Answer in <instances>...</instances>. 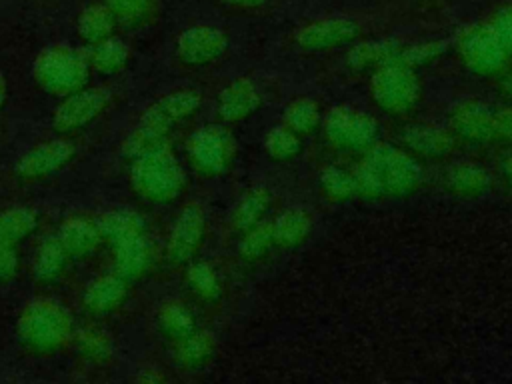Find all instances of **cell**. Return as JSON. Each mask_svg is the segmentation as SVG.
Returning <instances> with one entry per match:
<instances>
[{"mask_svg":"<svg viewBox=\"0 0 512 384\" xmlns=\"http://www.w3.org/2000/svg\"><path fill=\"white\" fill-rule=\"evenodd\" d=\"M500 90L512 100V74H510V76H504V78L500 80Z\"/></svg>","mask_w":512,"mask_h":384,"instance_id":"46","label":"cell"},{"mask_svg":"<svg viewBox=\"0 0 512 384\" xmlns=\"http://www.w3.org/2000/svg\"><path fill=\"white\" fill-rule=\"evenodd\" d=\"M448 124L454 136L468 142L486 144L496 138L494 108L478 98L456 102L448 114Z\"/></svg>","mask_w":512,"mask_h":384,"instance_id":"13","label":"cell"},{"mask_svg":"<svg viewBox=\"0 0 512 384\" xmlns=\"http://www.w3.org/2000/svg\"><path fill=\"white\" fill-rule=\"evenodd\" d=\"M188 160L202 176L224 174L236 154V140L222 124H206L192 132L186 142Z\"/></svg>","mask_w":512,"mask_h":384,"instance_id":"8","label":"cell"},{"mask_svg":"<svg viewBox=\"0 0 512 384\" xmlns=\"http://www.w3.org/2000/svg\"><path fill=\"white\" fill-rule=\"evenodd\" d=\"M70 340L74 342L78 354L92 362H106L112 356V342L98 328H80L72 332Z\"/></svg>","mask_w":512,"mask_h":384,"instance_id":"37","label":"cell"},{"mask_svg":"<svg viewBox=\"0 0 512 384\" xmlns=\"http://www.w3.org/2000/svg\"><path fill=\"white\" fill-rule=\"evenodd\" d=\"M216 350V340L208 330H192L184 338L174 342V358L184 368L204 366Z\"/></svg>","mask_w":512,"mask_h":384,"instance_id":"25","label":"cell"},{"mask_svg":"<svg viewBox=\"0 0 512 384\" xmlns=\"http://www.w3.org/2000/svg\"><path fill=\"white\" fill-rule=\"evenodd\" d=\"M502 172H504L506 180H508L510 186H512V152H510L506 158H502Z\"/></svg>","mask_w":512,"mask_h":384,"instance_id":"45","label":"cell"},{"mask_svg":"<svg viewBox=\"0 0 512 384\" xmlns=\"http://www.w3.org/2000/svg\"><path fill=\"white\" fill-rule=\"evenodd\" d=\"M74 156V146L70 140L54 138L40 142L38 146L30 148L16 164V174L22 180H38L46 178L60 168H64Z\"/></svg>","mask_w":512,"mask_h":384,"instance_id":"15","label":"cell"},{"mask_svg":"<svg viewBox=\"0 0 512 384\" xmlns=\"http://www.w3.org/2000/svg\"><path fill=\"white\" fill-rule=\"evenodd\" d=\"M56 238L60 240L70 258H84L98 248L102 234L96 222H90L86 218H70L60 226Z\"/></svg>","mask_w":512,"mask_h":384,"instance_id":"21","label":"cell"},{"mask_svg":"<svg viewBox=\"0 0 512 384\" xmlns=\"http://www.w3.org/2000/svg\"><path fill=\"white\" fill-rule=\"evenodd\" d=\"M370 96L386 114L404 116L420 102L422 86L416 70L394 58L374 68L370 78Z\"/></svg>","mask_w":512,"mask_h":384,"instance_id":"6","label":"cell"},{"mask_svg":"<svg viewBox=\"0 0 512 384\" xmlns=\"http://www.w3.org/2000/svg\"><path fill=\"white\" fill-rule=\"evenodd\" d=\"M274 244L280 248H296L300 246L312 232V216L306 208L292 206L284 210L274 222Z\"/></svg>","mask_w":512,"mask_h":384,"instance_id":"22","label":"cell"},{"mask_svg":"<svg viewBox=\"0 0 512 384\" xmlns=\"http://www.w3.org/2000/svg\"><path fill=\"white\" fill-rule=\"evenodd\" d=\"M110 102V92L102 86L98 88H80L62 98L52 116V126L66 134L84 128L94 118H98Z\"/></svg>","mask_w":512,"mask_h":384,"instance_id":"11","label":"cell"},{"mask_svg":"<svg viewBox=\"0 0 512 384\" xmlns=\"http://www.w3.org/2000/svg\"><path fill=\"white\" fill-rule=\"evenodd\" d=\"M150 2L152 0H106V6L112 10L118 22L134 26L146 18Z\"/></svg>","mask_w":512,"mask_h":384,"instance_id":"39","label":"cell"},{"mask_svg":"<svg viewBox=\"0 0 512 384\" xmlns=\"http://www.w3.org/2000/svg\"><path fill=\"white\" fill-rule=\"evenodd\" d=\"M450 48L448 40H426V42H418V44H410V46H402L398 52V60L404 62L410 68H420L426 66L430 62H434L436 58H440L442 54H446Z\"/></svg>","mask_w":512,"mask_h":384,"instance_id":"38","label":"cell"},{"mask_svg":"<svg viewBox=\"0 0 512 384\" xmlns=\"http://www.w3.org/2000/svg\"><path fill=\"white\" fill-rule=\"evenodd\" d=\"M446 188L460 198H478L490 188V174L476 162L462 160L448 166L444 174Z\"/></svg>","mask_w":512,"mask_h":384,"instance_id":"20","label":"cell"},{"mask_svg":"<svg viewBox=\"0 0 512 384\" xmlns=\"http://www.w3.org/2000/svg\"><path fill=\"white\" fill-rule=\"evenodd\" d=\"M270 208V192L264 186H254L246 190L234 204L230 214V224L238 232H246L254 224L262 222L266 210Z\"/></svg>","mask_w":512,"mask_h":384,"instance_id":"24","label":"cell"},{"mask_svg":"<svg viewBox=\"0 0 512 384\" xmlns=\"http://www.w3.org/2000/svg\"><path fill=\"white\" fill-rule=\"evenodd\" d=\"M130 182L140 198L154 204H168L182 196L186 172L166 142L132 160Z\"/></svg>","mask_w":512,"mask_h":384,"instance_id":"3","label":"cell"},{"mask_svg":"<svg viewBox=\"0 0 512 384\" xmlns=\"http://www.w3.org/2000/svg\"><path fill=\"white\" fill-rule=\"evenodd\" d=\"M186 282L192 288V292L206 300L214 302L222 294V282L216 272V268L204 260H190L186 268Z\"/></svg>","mask_w":512,"mask_h":384,"instance_id":"34","label":"cell"},{"mask_svg":"<svg viewBox=\"0 0 512 384\" xmlns=\"http://www.w3.org/2000/svg\"><path fill=\"white\" fill-rule=\"evenodd\" d=\"M230 8H240V10H254L264 6L268 0H218Z\"/></svg>","mask_w":512,"mask_h":384,"instance_id":"43","label":"cell"},{"mask_svg":"<svg viewBox=\"0 0 512 384\" xmlns=\"http://www.w3.org/2000/svg\"><path fill=\"white\" fill-rule=\"evenodd\" d=\"M128 296V280L118 272H108L86 284L82 302L92 314H110L122 306Z\"/></svg>","mask_w":512,"mask_h":384,"instance_id":"19","label":"cell"},{"mask_svg":"<svg viewBox=\"0 0 512 384\" xmlns=\"http://www.w3.org/2000/svg\"><path fill=\"white\" fill-rule=\"evenodd\" d=\"M20 266V258L16 246L0 242V282H8L16 276Z\"/></svg>","mask_w":512,"mask_h":384,"instance_id":"41","label":"cell"},{"mask_svg":"<svg viewBox=\"0 0 512 384\" xmlns=\"http://www.w3.org/2000/svg\"><path fill=\"white\" fill-rule=\"evenodd\" d=\"M456 48L464 66L478 76H500L510 62L488 22L466 26L456 38Z\"/></svg>","mask_w":512,"mask_h":384,"instance_id":"9","label":"cell"},{"mask_svg":"<svg viewBox=\"0 0 512 384\" xmlns=\"http://www.w3.org/2000/svg\"><path fill=\"white\" fill-rule=\"evenodd\" d=\"M352 174L358 196L364 198H400L412 194L422 180V168L414 154L392 144H374Z\"/></svg>","mask_w":512,"mask_h":384,"instance_id":"1","label":"cell"},{"mask_svg":"<svg viewBox=\"0 0 512 384\" xmlns=\"http://www.w3.org/2000/svg\"><path fill=\"white\" fill-rule=\"evenodd\" d=\"M136 380H138V382H160V380H164V376H162L160 372H154L152 368H146V370H142V372L136 376Z\"/></svg>","mask_w":512,"mask_h":384,"instance_id":"44","label":"cell"},{"mask_svg":"<svg viewBox=\"0 0 512 384\" xmlns=\"http://www.w3.org/2000/svg\"><path fill=\"white\" fill-rule=\"evenodd\" d=\"M156 324H158L160 332L166 338H170L172 342H176V340L184 338L186 334H190L192 330H196L192 310L180 300L162 302L156 312Z\"/></svg>","mask_w":512,"mask_h":384,"instance_id":"28","label":"cell"},{"mask_svg":"<svg viewBox=\"0 0 512 384\" xmlns=\"http://www.w3.org/2000/svg\"><path fill=\"white\" fill-rule=\"evenodd\" d=\"M96 226L108 242L116 244L128 236L146 232V222L132 210H110L96 220Z\"/></svg>","mask_w":512,"mask_h":384,"instance_id":"29","label":"cell"},{"mask_svg":"<svg viewBox=\"0 0 512 384\" xmlns=\"http://www.w3.org/2000/svg\"><path fill=\"white\" fill-rule=\"evenodd\" d=\"M400 140L410 154H416L422 158H442L450 154L454 148L452 130L436 124L406 126Z\"/></svg>","mask_w":512,"mask_h":384,"instance_id":"17","label":"cell"},{"mask_svg":"<svg viewBox=\"0 0 512 384\" xmlns=\"http://www.w3.org/2000/svg\"><path fill=\"white\" fill-rule=\"evenodd\" d=\"M206 238V214L200 204H188L176 216L168 242L166 256L172 264H188L196 258Z\"/></svg>","mask_w":512,"mask_h":384,"instance_id":"10","label":"cell"},{"mask_svg":"<svg viewBox=\"0 0 512 384\" xmlns=\"http://www.w3.org/2000/svg\"><path fill=\"white\" fill-rule=\"evenodd\" d=\"M6 96H8V88H6V78H4V74L0 72V108L4 106V102H6Z\"/></svg>","mask_w":512,"mask_h":384,"instance_id":"47","label":"cell"},{"mask_svg":"<svg viewBox=\"0 0 512 384\" xmlns=\"http://www.w3.org/2000/svg\"><path fill=\"white\" fill-rule=\"evenodd\" d=\"M200 104L202 96L192 88H178L158 98L142 112L134 130L122 140V156L134 160L136 156L166 144V136L172 126L190 118Z\"/></svg>","mask_w":512,"mask_h":384,"instance_id":"2","label":"cell"},{"mask_svg":"<svg viewBox=\"0 0 512 384\" xmlns=\"http://www.w3.org/2000/svg\"><path fill=\"white\" fill-rule=\"evenodd\" d=\"M86 58H88L90 68H94L98 74L110 76V74L120 72L126 66V62L130 58V48L124 40L110 36L106 40L92 44Z\"/></svg>","mask_w":512,"mask_h":384,"instance_id":"26","label":"cell"},{"mask_svg":"<svg viewBox=\"0 0 512 384\" xmlns=\"http://www.w3.org/2000/svg\"><path fill=\"white\" fill-rule=\"evenodd\" d=\"M32 76L44 92L64 98L86 86L90 64L84 54L70 46H52L38 54Z\"/></svg>","mask_w":512,"mask_h":384,"instance_id":"5","label":"cell"},{"mask_svg":"<svg viewBox=\"0 0 512 384\" xmlns=\"http://www.w3.org/2000/svg\"><path fill=\"white\" fill-rule=\"evenodd\" d=\"M488 26L492 28L506 54L512 58V4H504L502 8H498L492 14Z\"/></svg>","mask_w":512,"mask_h":384,"instance_id":"40","label":"cell"},{"mask_svg":"<svg viewBox=\"0 0 512 384\" xmlns=\"http://www.w3.org/2000/svg\"><path fill=\"white\" fill-rule=\"evenodd\" d=\"M356 36H358L356 20L348 16H332V18H320L302 26L296 32L294 40L306 52H324V50H332L336 46L348 44Z\"/></svg>","mask_w":512,"mask_h":384,"instance_id":"14","label":"cell"},{"mask_svg":"<svg viewBox=\"0 0 512 384\" xmlns=\"http://www.w3.org/2000/svg\"><path fill=\"white\" fill-rule=\"evenodd\" d=\"M152 258V242L146 232L128 236L114 244V272L128 282L142 278L150 270Z\"/></svg>","mask_w":512,"mask_h":384,"instance_id":"18","label":"cell"},{"mask_svg":"<svg viewBox=\"0 0 512 384\" xmlns=\"http://www.w3.org/2000/svg\"><path fill=\"white\" fill-rule=\"evenodd\" d=\"M494 124H496V138H502L512 144V106L494 110Z\"/></svg>","mask_w":512,"mask_h":384,"instance_id":"42","label":"cell"},{"mask_svg":"<svg viewBox=\"0 0 512 384\" xmlns=\"http://www.w3.org/2000/svg\"><path fill=\"white\" fill-rule=\"evenodd\" d=\"M326 142L342 152H366L380 138V124L378 120L354 106L338 104L332 106L320 124Z\"/></svg>","mask_w":512,"mask_h":384,"instance_id":"7","label":"cell"},{"mask_svg":"<svg viewBox=\"0 0 512 384\" xmlns=\"http://www.w3.org/2000/svg\"><path fill=\"white\" fill-rule=\"evenodd\" d=\"M262 104V96L258 86L246 78H234L232 82H228L216 100V110L222 122L226 124H236L242 122L246 118H250Z\"/></svg>","mask_w":512,"mask_h":384,"instance_id":"16","label":"cell"},{"mask_svg":"<svg viewBox=\"0 0 512 384\" xmlns=\"http://www.w3.org/2000/svg\"><path fill=\"white\" fill-rule=\"evenodd\" d=\"M274 232L272 222H258L246 232H242V240L238 244V254L246 262L262 260L274 248Z\"/></svg>","mask_w":512,"mask_h":384,"instance_id":"35","label":"cell"},{"mask_svg":"<svg viewBox=\"0 0 512 384\" xmlns=\"http://www.w3.org/2000/svg\"><path fill=\"white\" fill-rule=\"evenodd\" d=\"M322 124V110L316 100L308 96L294 98L284 110V126L296 132L300 138L316 132Z\"/></svg>","mask_w":512,"mask_h":384,"instance_id":"31","label":"cell"},{"mask_svg":"<svg viewBox=\"0 0 512 384\" xmlns=\"http://www.w3.org/2000/svg\"><path fill=\"white\" fill-rule=\"evenodd\" d=\"M264 150L272 160L288 162V160H294L302 152V140L296 132H292L284 124L274 126L264 136Z\"/></svg>","mask_w":512,"mask_h":384,"instance_id":"36","label":"cell"},{"mask_svg":"<svg viewBox=\"0 0 512 384\" xmlns=\"http://www.w3.org/2000/svg\"><path fill=\"white\" fill-rule=\"evenodd\" d=\"M68 252L64 250V246L60 244L58 238H50L44 240L40 244V248L36 250L34 256V276L40 282H54L56 278H60V274L64 272L66 264H68Z\"/></svg>","mask_w":512,"mask_h":384,"instance_id":"32","label":"cell"},{"mask_svg":"<svg viewBox=\"0 0 512 384\" xmlns=\"http://www.w3.org/2000/svg\"><path fill=\"white\" fill-rule=\"evenodd\" d=\"M400 42L392 38H380V40H364L360 44H354L348 50V66L354 70H366V68H378L390 60H394L400 52Z\"/></svg>","mask_w":512,"mask_h":384,"instance_id":"23","label":"cell"},{"mask_svg":"<svg viewBox=\"0 0 512 384\" xmlns=\"http://www.w3.org/2000/svg\"><path fill=\"white\" fill-rule=\"evenodd\" d=\"M322 194L332 202H346L358 196L356 180L352 170H346L342 166H324L318 176Z\"/></svg>","mask_w":512,"mask_h":384,"instance_id":"33","label":"cell"},{"mask_svg":"<svg viewBox=\"0 0 512 384\" xmlns=\"http://www.w3.org/2000/svg\"><path fill=\"white\" fill-rule=\"evenodd\" d=\"M228 36L224 30L208 24L186 28L176 40V56L186 66H208L224 56Z\"/></svg>","mask_w":512,"mask_h":384,"instance_id":"12","label":"cell"},{"mask_svg":"<svg viewBox=\"0 0 512 384\" xmlns=\"http://www.w3.org/2000/svg\"><path fill=\"white\" fill-rule=\"evenodd\" d=\"M116 22V16L106 4H90L78 16V36L88 44H96L112 36Z\"/></svg>","mask_w":512,"mask_h":384,"instance_id":"27","label":"cell"},{"mask_svg":"<svg viewBox=\"0 0 512 384\" xmlns=\"http://www.w3.org/2000/svg\"><path fill=\"white\" fill-rule=\"evenodd\" d=\"M38 214L30 206H12L0 212V242L16 246L34 232Z\"/></svg>","mask_w":512,"mask_h":384,"instance_id":"30","label":"cell"},{"mask_svg":"<svg viewBox=\"0 0 512 384\" xmlns=\"http://www.w3.org/2000/svg\"><path fill=\"white\" fill-rule=\"evenodd\" d=\"M16 330L30 350L54 352L72 338L74 322L62 304L50 298H34L22 308Z\"/></svg>","mask_w":512,"mask_h":384,"instance_id":"4","label":"cell"}]
</instances>
